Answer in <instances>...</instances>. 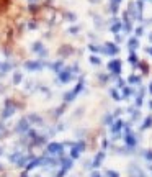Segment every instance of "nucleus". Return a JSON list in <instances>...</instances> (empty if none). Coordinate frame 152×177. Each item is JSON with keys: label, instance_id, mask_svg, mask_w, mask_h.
<instances>
[{"label": "nucleus", "instance_id": "obj_2", "mask_svg": "<svg viewBox=\"0 0 152 177\" xmlns=\"http://www.w3.org/2000/svg\"><path fill=\"white\" fill-rule=\"evenodd\" d=\"M15 131H16V133H28V131H30L28 118H22V120L18 121V125L15 126Z\"/></svg>", "mask_w": 152, "mask_h": 177}, {"label": "nucleus", "instance_id": "obj_6", "mask_svg": "<svg viewBox=\"0 0 152 177\" xmlns=\"http://www.w3.org/2000/svg\"><path fill=\"white\" fill-rule=\"evenodd\" d=\"M2 133H3V125L0 123V136H2Z\"/></svg>", "mask_w": 152, "mask_h": 177}, {"label": "nucleus", "instance_id": "obj_5", "mask_svg": "<svg viewBox=\"0 0 152 177\" xmlns=\"http://www.w3.org/2000/svg\"><path fill=\"white\" fill-rule=\"evenodd\" d=\"M20 81H22V74H20V72H16V74L13 75V82H15V84H18Z\"/></svg>", "mask_w": 152, "mask_h": 177}, {"label": "nucleus", "instance_id": "obj_1", "mask_svg": "<svg viewBox=\"0 0 152 177\" xmlns=\"http://www.w3.org/2000/svg\"><path fill=\"white\" fill-rule=\"evenodd\" d=\"M15 110H16V103L15 102H12V100H7L5 102V108L2 110V118H8V117H12L13 113H15Z\"/></svg>", "mask_w": 152, "mask_h": 177}, {"label": "nucleus", "instance_id": "obj_4", "mask_svg": "<svg viewBox=\"0 0 152 177\" xmlns=\"http://www.w3.org/2000/svg\"><path fill=\"white\" fill-rule=\"evenodd\" d=\"M26 67L31 69V71H36V69L41 67V64H39V62H26Z\"/></svg>", "mask_w": 152, "mask_h": 177}, {"label": "nucleus", "instance_id": "obj_7", "mask_svg": "<svg viewBox=\"0 0 152 177\" xmlns=\"http://www.w3.org/2000/svg\"><path fill=\"white\" fill-rule=\"evenodd\" d=\"M22 177H28V172H23V174H22Z\"/></svg>", "mask_w": 152, "mask_h": 177}, {"label": "nucleus", "instance_id": "obj_3", "mask_svg": "<svg viewBox=\"0 0 152 177\" xmlns=\"http://www.w3.org/2000/svg\"><path fill=\"white\" fill-rule=\"evenodd\" d=\"M46 152L54 158L56 154H61V152H62V144H59V143H49V144H47Z\"/></svg>", "mask_w": 152, "mask_h": 177}, {"label": "nucleus", "instance_id": "obj_8", "mask_svg": "<svg viewBox=\"0 0 152 177\" xmlns=\"http://www.w3.org/2000/svg\"><path fill=\"white\" fill-rule=\"evenodd\" d=\"M0 171H2V164H0Z\"/></svg>", "mask_w": 152, "mask_h": 177}]
</instances>
